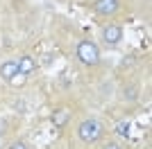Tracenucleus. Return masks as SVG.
<instances>
[{
  "mask_svg": "<svg viewBox=\"0 0 152 149\" xmlns=\"http://www.w3.org/2000/svg\"><path fill=\"white\" fill-rule=\"evenodd\" d=\"M77 136H80V140H82L84 145H93V142H98V140H102V136H104V124H102L100 120H95V118H86V120H82V122L77 124Z\"/></svg>",
  "mask_w": 152,
  "mask_h": 149,
  "instance_id": "f257e3e1",
  "label": "nucleus"
},
{
  "mask_svg": "<svg viewBox=\"0 0 152 149\" xmlns=\"http://www.w3.org/2000/svg\"><path fill=\"white\" fill-rule=\"evenodd\" d=\"M77 59H80V63H84V66H89V68H93V66H98L100 63V48L91 41V38H82L80 43H77V50H75Z\"/></svg>",
  "mask_w": 152,
  "mask_h": 149,
  "instance_id": "f03ea898",
  "label": "nucleus"
},
{
  "mask_svg": "<svg viewBox=\"0 0 152 149\" xmlns=\"http://www.w3.org/2000/svg\"><path fill=\"white\" fill-rule=\"evenodd\" d=\"M123 36H125V32L118 23H109L102 27V43L107 45V48H116V45L123 43Z\"/></svg>",
  "mask_w": 152,
  "mask_h": 149,
  "instance_id": "7ed1b4c3",
  "label": "nucleus"
},
{
  "mask_svg": "<svg viewBox=\"0 0 152 149\" xmlns=\"http://www.w3.org/2000/svg\"><path fill=\"white\" fill-rule=\"evenodd\" d=\"M121 9V0H95L93 2V12L102 18H111L116 16Z\"/></svg>",
  "mask_w": 152,
  "mask_h": 149,
  "instance_id": "20e7f679",
  "label": "nucleus"
},
{
  "mask_svg": "<svg viewBox=\"0 0 152 149\" xmlns=\"http://www.w3.org/2000/svg\"><path fill=\"white\" fill-rule=\"evenodd\" d=\"M16 63H18V72L25 74V77H32V74L37 72V61H34V56H30V54H20V59Z\"/></svg>",
  "mask_w": 152,
  "mask_h": 149,
  "instance_id": "39448f33",
  "label": "nucleus"
},
{
  "mask_svg": "<svg viewBox=\"0 0 152 149\" xmlns=\"http://www.w3.org/2000/svg\"><path fill=\"white\" fill-rule=\"evenodd\" d=\"M68 122H70V108L61 106L57 111H52V127H55V129H64Z\"/></svg>",
  "mask_w": 152,
  "mask_h": 149,
  "instance_id": "423d86ee",
  "label": "nucleus"
},
{
  "mask_svg": "<svg viewBox=\"0 0 152 149\" xmlns=\"http://www.w3.org/2000/svg\"><path fill=\"white\" fill-rule=\"evenodd\" d=\"M139 95H141V86H139V84H127V86L121 88V99H123V102H127V104L136 102Z\"/></svg>",
  "mask_w": 152,
  "mask_h": 149,
  "instance_id": "0eeeda50",
  "label": "nucleus"
},
{
  "mask_svg": "<svg viewBox=\"0 0 152 149\" xmlns=\"http://www.w3.org/2000/svg\"><path fill=\"white\" fill-rule=\"evenodd\" d=\"M14 74H18V63H16V61L9 59V61H2V63H0V79H2V81L9 84V79H12Z\"/></svg>",
  "mask_w": 152,
  "mask_h": 149,
  "instance_id": "6e6552de",
  "label": "nucleus"
},
{
  "mask_svg": "<svg viewBox=\"0 0 152 149\" xmlns=\"http://www.w3.org/2000/svg\"><path fill=\"white\" fill-rule=\"evenodd\" d=\"M25 81H27V77H25V74H14V77H12V79H9V84H12V86H16V88H20V86H23V84H25Z\"/></svg>",
  "mask_w": 152,
  "mask_h": 149,
  "instance_id": "1a4fd4ad",
  "label": "nucleus"
},
{
  "mask_svg": "<svg viewBox=\"0 0 152 149\" xmlns=\"http://www.w3.org/2000/svg\"><path fill=\"white\" fill-rule=\"evenodd\" d=\"M116 131H118L121 136H127V133H129V124H127V122H118V127H116Z\"/></svg>",
  "mask_w": 152,
  "mask_h": 149,
  "instance_id": "9d476101",
  "label": "nucleus"
},
{
  "mask_svg": "<svg viewBox=\"0 0 152 149\" xmlns=\"http://www.w3.org/2000/svg\"><path fill=\"white\" fill-rule=\"evenodd\" d=\"M102 149H123L121 142H116V140H107V142L102 145Z\"/></svg>",
  "mask_w": 152,
  "mask_h": 149,
  "instance_id": "9b49d317",
  "label": "nucleus"
},
{
  "mask_svg": "<svg viewBox=\"0 0 152 149\" xmlns=\"http://www.w3.org/2000/svg\"><path fill=\"white\" fill-rule=\"evenodd\" d=\"M7 149H27V145L23 142V140H14V142L9 145V147H7Z\"/></svg>",
  "mask_w": 152,
  "mask_h": 149,
  "instance_id": "f8f14e48",
  "label": "nucleus"
},
{
  "mask_svg": "<svg viewBox=\"0 0 152 149\" xmlns=\"http://www.w3.org/2000/svg\"><path fill=\"white\" fill-rule=\"evenodd\" d=\"M2 131H5V120L0 118V133H2Z\"/></svg>",
  "mask_w": 152,
  "mask_h": 149,
  "instance_id": "ddd939ff",
  "label": "nucleus"
}]
</instances>
